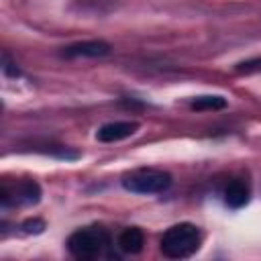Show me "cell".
I'll return each mask as SVG.
<instances>
[{
  "mask_svg": "<svg viewBox=\"0 0 261 261\" xmlns=\"http://www.w3.org/2000/svg\"><path fill=\"white\" fill-rule=\"evenodd\" d=\"M202 245V232L192 222L171 224L159 239V251L167 259H188Z\"/></svg>",
  "mask_w": 261,
  "mask_h": 261,
  "instance_id": "6da1fadb",
  "label": "cell"
},
{
  "mask_svg": "<svg viewBox=\"0 0 261 261\" xmlns=\"http://www.w3.org/2000/svg\"><path fill=\"white\" fill-rule=\"evenodd\" d=\"M110 243V237L104 228L100 226H84V228H77L73 230L67 241H65V247L69 251L71 257L80 259V261H92L96 257L102 255L104 247Z\"/></svg>",
  "mask_w": 261,
  "mask_h": 261,
  "instance_id": "7a4b0ae2",
  "label": "cell"
},
{
  "mask_svg": "<svg viewBox=\"0 0 261 261\" xmlns=\"http://www.w3.org/2000/svg\"><path fill=\"white\" fill-rule=\"evenodd\" d=\"M171 175L163 169H135L130 173H124L120 184L126 192H133V194H143V196H149V194H161L165 190H169L171 186Z\"/></svg>",
  "mask_w": 261,
  "mask_h": 261,
  "instance_id": "3957f363",
  "label": "cell"
},
{
  "mask_svg": "<svg viewBox=\"0 0 261 261\" xmlns=\"http://www.w3.org/2000/svg\"><path fill=\"white\" fill-rule=\"evenodd\" d=\"M2 206H33L41 200V186L35 179H18L16 184H4L0 188Z\"/></svg>",
  "mask_w": 261,
  "mask_h": 261,
  "instance_id": "277c9868",
  "label": "cell"
},
{
  "mask_svg": "<svg viewBox=\"0 0 261 261\" xmlns=\"http://www.w3.org/2000/svg\"><path fill=\"white\" fill-rule=\"evenodd\" d=\"M112 51L110 43L102 41V39H90V41H77V43H71L67 47L61 49V57L65 59H80V57H90V59H96V57H104Z\"/></svg>",
  "mask_w": 261,
  "mask_h": 261,
  "instance_id": "5b68a950",
  "label": "cell"
},
{
  "mask_svg": "<svg viewBox=\"0 0 261 261\" xmlns=\"http://www.w3.org/2000/svg\"><path fill=\"white\" fill-rule=\"evenodd\" d=\"M137 130H139L137 120H114V122L102 124L96 133V139L102 141V143H116V141L133 137Z\"/></svg>",
  "mask_w": 261,
  "mask_h": 261,
  "instance_id": "8992f818",
  "label": "cell"
},
{
  "mask_svg": "<svg viewBox=\"0 0 261 261\" xmlns=\"http://www.w3.org/2000/svg\"><path fill=\"white\" fill-rule=\"evenodd\" d=\"M251 198V190H249V184L241 177L237 179H230L224 188V204L232 210H239L243 208Z\"/></svg>",
  "mask_w": 261,
  "mask_h": 261,
  "instance_id": "52a82bcc",
  "label": "cell"
},
{
  "mask_svg": "<svg viewBox=\"0 0 261 261\" xmlns=\"http://www.w3.org/2000/svg\"><path fill=\"white\" fill-rule=\"evenodd\" d=\"M116 247L126 255H139L145 247V232L139 226H126L116 239Z\"/></svg>",
  "mask_w": 261,
  "mask_h": 261,
  "instance_id": "ba28073f",
  "label": "cell"
},
{
  "mask_svg": "<svg viewBox=\"0 0 261 261\" xmlns=\"http://www.w3.org/2000/svg\"><path fill=\"white\" fill-rule=\"evenodd\" d=\"M226 108V98L216 96V94H206V96H196L190 102V110L196 112H206V110H222Z\"/></svg>",
  "mask_w": 261,
  "mask_h": 261,
  "instance_id": "9c48e42d",
  "label": "cell"
},
{
  "mask_svg": "<svg viewBox=\"0 0 261 261\" xmlns=\"http://www.w3.org/2000/svg\"><path fill=\"white\" fill-rule=\"evenodd\" d=\"M20 228H22V232H27V234H39V232L45 230V222H43L41 218H29V220H24V222L20 224Z\"/></svg>",
  "mask_w": 261,
  "mask_h": 261,
  "instance_id": "30bf717a",
  "label": "cell"
},
{
  "mask_svg": "<svg viewBox=\"0 0 261 261\" xmlns=\"http://www.w3.org/2000/svg\"><path fill=\"white\" fill-rule=\"evenodd\" d=\"M2 71H4L6 75H10V77H18V75H20V69L16 67V63H14V61H10L8 53H4V55H2Z\"/></svg>",
  "mask_w": 261,
  "mask_h": 261,
  "instance_id": "8fae6325",
  "label": "cell"
}]
</instances>
